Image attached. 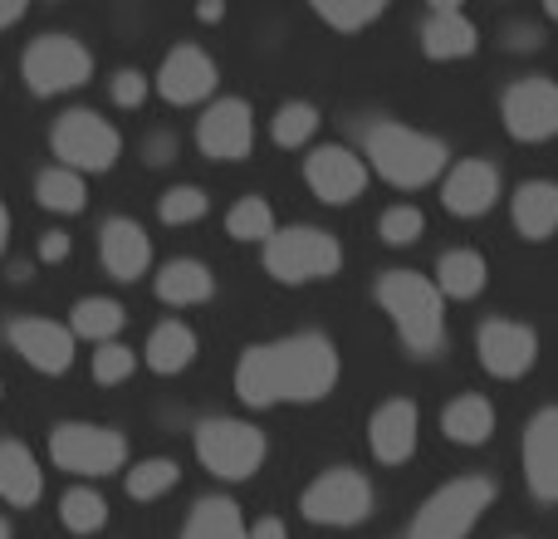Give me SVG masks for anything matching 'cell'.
Wrapping results in <instances>:
<instances>
[{
	"instance_id": "19",
	"label": "cell",
	"mask_w": 558,
	"mask_h": 539,
	"mask_svg": "<svg viewBox=\"0 0 558 539\" xmlns=\"http://www.w3.org/2000/svg\"><path fill=\"white\" fill-rule=\"evenodd\" d=\"M367 442H373V456L383 466H397L416 452V407L407 397H392L373 412L367 422Z\"/></svg>"
},
{
	"instance_id": "30",
	"label": "cell",
	"mask_w": 558,
	"mask_h": 539,
	"mask_svg": "<svg viewBox=\"0 0 558 539\" xmlns=\"http://www.w3.org/2000/svg\"><path fill=\"white\" fill-rule=\"evenodd\" d=\"M118 328H123V304H113V299H78L74 304V334L94 338L98 348L113 344Z\"/></svg>"
},
{
	"instance_id": "43",
	"label": "cell",
	"mask_w": 558,
	"mask_h": 539,
	"mask_svg": "<svg viewBox=\"0 0 558 539\" xmlns=\"http://www.w3.org/2000/svg\"><path fill=\"white\" fill-rule=\"evenodd\" d=\"M20 15H25V5H20V0H0V29H5V25H15Z\"/></svg>"
},
{
	"instance_id": "20",
	"label": "cell",
	"mask_w": 558,
	"mask_h": 539,
	"mask_svg": "<svg viewBox=\"0 0 558 539\" xmlns=\"http://www.w3.org/2000/svg\"><path fill=\"white\" fill-rule=\"evenodd\" d=\"M98 255H104L108 275L118 279H137L153 261V241H147V231L137 221H128V216H118V221L104 226V236H98Z\"/></svg>"
},
{
	"instance_id": "4",
	"label": "cell",
	"mask_w": 558,
	"mask_h": 539,
	"mask_svg": "<svg viewBox=\"0 0 558 539\" xmlns=\"http://www.w3.org/2000/svg\"><path fill=\"white\" fill-rule=\"evenodd\" d=\"M490 501H495V481H485V476H461V481L441 486V491L416 511L407 539H465L475 530V520L490 511Z\"/></svg>"
},
{
	"instance_id": "8",
	"label": "cell",
	"mask_w": 558,
	"mask_h": 539,
	"mask_svg": "<svg viewBox=\"0 0 558 539\" xmlns=\"http://www.w3.org/2000/svg\"><path fill=\"white\" fill-rule=\"evenodd\" d=\"M49 456L59 471L74 476H108L128 462V442L113 427H94V422H59L49 432Z\"/></svg>"
},
{
	"instance_id": "27",
	"label": "cell",
	"mask_w": 558,
	"mask_h": 539,
	"mask_svg": "<svg viewBox=\"0 0 558 539\" xmlns=\"http://www.w3.org/2000/svg\"><path fill=\"white\" fill-rule=\"evenodd\" d=\"M211 289H216V279L202 261H172L157 275V295L167 304H202V299H211Z\"/></svg>"
},
{
	"instance_id": "16",
	"label": "cell",
	"mask_w": 558,
	"mask_h": 539,
	"mask_svg": "<svg viewBox=\"0 0 558 539\" xmlns=\"http://www.w3.org/2000/svg\"><path fill=\"white\" fill-rule=\"evenodd\" d=\"M5 338L39 373H64V368L74 363V338H69V328L54 324V319H15V324L5 328Z\"/></svg>"
},
{
	"instance_id": "45",
	"label": "cell",
	"mask_w": 558,
	"mask_h": 539,
	"mask_svg": "<svg viewBox=\"0 0 558 539\" xmlns=\"http://www.w3.org/2000/svg\"><path fill=\"white\" fill-rule=\"evenodd\" d=\"M196 15H202V20H221L226 10H221V5H216V0H211V5H202V10H196Z\"/></svg>"
},
{
	"instance_id": "47",
	"label": "cell",
	"mask_w": 558,
	"mask_h": 539,
	"mask_svg": "<svg viewBox=\"0 0 558 539\" xmlns=\"http://www.w3.org/2000/svg\"><path fill=\"white\" fill-rule=\"evenodd\" d=\"M549 15H554V20H558V0H549Z\"/></svg>"
},
{
	"instance_id": "1",
	"label": "cell",
	"mask_w": 558,
	"mask_h": 539,
	"mask_svg": "<svg viewBox=\"0 0 558 539\" xmlns=\"http://www.w3.org/2000/svg\"><path fill=\"white\" fill-rule=\"evenodd\" d=\"M338 378V354L324 334H294L260 344L235 368V393L251 407H279V403H318L328 397Z\"/></svg>"
},
{
	"instance_id": "13",
	"label": "cell",
	"mask_w": 558,
	"mask_h": 539,
	"mask_svg": "<svg viewBox=\"0 0 558 539\" xmlns=\"http://www.w3.org/2000/svg\"><path fill=\"white\" fill-rule=\"evenodd\" d=\"M475 348H481L485 373H495V378H524L534 368V358H539V338H534V328L510 324V319H490V324H481Z\"/></svg>"
},
{
	"instance_id": "33",
	"label": "cell",
	"mask_w": 558,
	"mask_h": 539,
	"mask_svg": "<svg viewBox=\"0 0 558 539\" xmlns=\"http://www.w3.org/2000/svg\"><path fill=\"white\" fill-rule=\"evenodd\" d=\"M177 462L172 456H153V462H137L133 471H128V495L133 501H157V495H167L177 486Z\"/></svg>"
},
{
	"instance_id": "35",
	"label": "cell",
	"mask_w": 558,
	"mask_h": 539,
	"mask_svg": "<svg viewBox=\"0 0 558 539\" xmlns=\"http://www.w3.org/2000/svg\"><path fill=\"white\" fill-rule=\"evenodd\" d=\"M422 231H426V216L416 212V206H392V212H383V221H377V236H383L387 245H412Z\"/></svg>"
},
{
	"instance_id": "23",
	"label": "cell",
	"mask_w": 558,
	"mask_h": 539,
	"mask_svg": "<svg viewBox=\"0 0 558 539\" xmlns=\"http://www.w3.org/2000/svg\"><path fill=\"white\" fill-rule=\"evenodd\" d=\"M45 491V476H39L35 456L20 442H0V501L10 505H35Z\"/></svg>"
},
{
	"instance_id": "2",
	"label": "cell",
	"mask_w": 558,
	"mask_h": 539,
	"mask_svg": "<svg viewBox=\"0 0 558 539\" xmlns=\"http://www.w3.org/2000/svg\"><path fill=\"white\" fill-rule=\"evenodd\" d=\"M377 304L392 314L397 334L407 338L412 354H436L446 338V314H441V289L416 270H387L377 279Z\"/></svg>"
},
{
	"instance_id": "14",
	"label": "cell",
	"mask_w": 558,
	"mask_h": 539,
	"mask_svg": "<svg viewBox=\"0 0 558 539\" xmlns=\"http://www.w3.org/2000/svg\"><path fill=\"white\" fill-rule=\"evenodd\" d=\"M304 177H308V187H314L318 202H328V206L357 202V196H363V187H367L363 157L348 153V147H318V153L308 157Z\"/></svg>"
},
{
	"instance_id": "34",
	"label": "cell",
	"mask_w": 558,
	"mask_h": 539,
	"mask_svg": "<svg viewBox=\"0 0 558 539\" xmlns=\"http://www.w3.org/2000/svg\"><path fill=\"white\" fill-rule=\"evenodd\" d=\"M318 128V108L314 104H284L275 113V143L279 147H304Z\"/></svg>"
},
{
	"instance_id": "42",
	"label": "cell",
	"mask_w": 558,
	"mask_h": 539,
	"mask_svg": "<svg viewBox=\"0 0 558 539\" xmlns=\"http://www.w3.org/2000/svg\"><path fill=\"white\" fill-rule=\"evenodd\" d=\"M251 539H289V530H284L279 520H260V525L251 530Z\"/></svg>"
},
{
	"instance_id": "22",
	"label": "cell",
	"mask_w": 558,
	"mask_h": 539,
	"mask_svg": "<svg viewBox=\"0 0 558 539\" xmlns=\"http://www.w3.org/2000/svg\"><path fill=\"white\" fill-rule=\"evenodd\" d=\"M514 226L530 241H549L558 231V182H524L514 192Z\"/></svg>"
},
{
	"instance_id": "15",
	"label": "cell",
	"mask_w": 558,
	"mask_h": 539,
	"mask_svg": "<svg viewBox=\"0 0 558 539\" xmlns=\"http://www.w3.org/2000/svg\"><path fill=\"white\" fill-rule=\"evenodd\" d=\"M157 88H162L167 104L186 108V104H202V98L216 94V64L206 49L196 45H177L172 55L162 59V69H157Z\"/></svg>"
},
{
	"instance_id": "32",
	"label": "cell",
	"mask_w": 558,
	"mask_h": 539,
	"mask_svg": "<svg viewBox=\"0 0 558 539\" xmlns=\"http://www.w3.org/2000/svg\"><path fill=\"white\" fill-rule=\"evenodd\" d=\"M226 226H231L235 241H265V245L275 241V212H270L265 196H245V202H235Z\"/></svg>"
},
{
	"instance_id": "36",
	"label": "cell",
	"mask_w": 558,
	"mask_h": 539,
	"mask_svg": "<svg viewBox=\"0 0 558 539\" xmlns=\"http://www.w3.org/2000/svg\"><path fill=\"white\" fill-rule=\"evenodd\" d=\"M206 216V192L202 187H172L162 196V221L167 226H186V221H202Z\"/></svg>"
},
{
	"instance_id": "44",
	"label": "cell",
	"mask_w": 558,
	"mask_h": 539,
	"mask_svg": "<svg viewBox=\"0 0 558 539\" xmlns=\"http://www.w3.org/2000/svg\"><path fill=\"white\" fill-rule=\"evenodd\" d=\"M5 241H10V212L0 206V251H5Z\"/></svg>"
},
{
	"instance_id": "6",
	"label": "cell",
	"mask_w": 558,
	"mask_h": 539,
	"mask_svg": "<svg viewBox=\"0 0 558 539\" xmlns=\"http://www.w3.org/2000/svg\"><path fill=\"white\" fill-rule=\"evenodd\" d=\"M123 153V137L94 108H69L54 123V157L69 172H108Z\"/></svg>"
},
{
	"instance_id": "25",
	"label": "cell",
	"mask_w": 558,
	"mask_h": 539,
	"mask_svg": "<svg viewBox=\"0 0 558 539\" xmlns=\"http://www.w3.org/2000/svg\"><path fill=\"white\" fill-rule=\"evenodd\" d=\"M192 358H196V334L186 324L167 319V324L153 328V338H147V368L153 373H182Z\"/></svg>"
},
{
	"instance_id": "12",
	"label": "cell",
	"mask_w": 558,
	"mask_h": 539,
	"mask_svg": "<svg viewBox=\"0 0 558 539\" xmlns=\"http://www.w3.org/2000/svg\"><path fill=\"white\" fill-rule=\"evenodd\" d=\"M196 143H202V153L216 157V163H241L255 143L251 104H245V98H221V104H211L202 128H196Z\"/></svg>"
},
{
	"instance_id": "24",
	"label": "cell",
	"mask_w": 558,
	"mask_h": 539,
	"mask_svg": "<svg viewBox=\"0 0 558 539\" xmlns=\"http://www.w3.org/2000/svg\"><path fill=\"white\" fill-rule=\"evenodd\" d=\"M441 432L451 436V442H461V446H481V442H490V432H495V407L485 403V397H456L451 407L441 412Z\"/></svg>"
},
{
	"instance_id": "28",
	"label": "cell",
	"mask_w": 558,
	"mask_h": 539,
	"mask_svg": "<svg viewBox=\"0 0 558 539\" xmlns=\"http://www.w3.org/2000/svg\"><path fill=\"white\" fill-rule=\"evenodd\" d=\"M182 539H251V530H245L241 511H235L231 501H221V495H206V501L192 511V520H186Z\"/></svg>"
},
{
	"instance_id": "3",
	"label": "cell",
	"mask_w": 558,
	"mask_h": 539,
	"mask_svg": "<svg viewBox=\"0 0 558 539\" xmlns=\"http://www.w3.org/2000/svg\"><path fill=\"white\" fill-rule=\"evenodd\" d=\"M367 157L392 187H426L441 177L446 167V143L416 133L402 123H377L367 128Z\"/></svg>"
},
{
	"instance_id": "7",
	"label": "cell",
	"mask_w": 558,
	"mask_h": 539,
	"mask_svg": "<svg viewBox=\"0 0 558 539\" xmlns=\"http://www.w3.org/2000/svg\"><path fill=\"white\" fill-rule=\"evenodd\" d=\"M343 265V251L328 231L318 226H289V231H275V241L265 245V270L284 285H304V279H328Z\"/></svg>"
},
{
	"instance_id": "29",
	"label": "cell",
	"mask_w": 558,
	"mask_h": 539,
	"mask_svg": "<svg viewBox=\"0 0 558 539\" xmlns=\"http://www.w3.org/2000/svg\"><path fill=\"white\" fill-rule=\"evenodd\" d=\"M35 196L49 206V212H84L88 187H84V177L69 172V167H49V172H39Z\"/></svg>"
},
{
	"instance_id": "26",
	"label": "cell",
	"mask_w": 558,
	"mask_h": 539,
	"mask_svg": "<svg viewBox=\"0 0 558 539\" xmlns=\"http://www.w3.org/2000/svg\"><path fill=\"white\" fill-rule=\"evenodd\" d=\"M485 255L475 251H446L441 261H436V289L451 299H475L485 289Z\"/></svg>"
},
{
	"instance_id": "9",
	"label": "cell",
	"mask_w": 558,
	"mask_h": 539,
	"mask_svg": "<svg viewBox=\"0 0 558 539\" xmlns=\"http://www.w3.org/2000/svg\"><path fill=\"white\" fill-rule=\"evenodd\" d=\"M20 69H25L29 94L49 98V94H64V88L88 84L94 59H88V49L78 45V39H69V35H39L35 45L25 49Z\"/></svg>"
},
{
	"instance_id": "46",
	"label": "cell",
	"mask_w": 558,
	"mask_h": 539,
	"mask_svg": "<svg viewBox=\"0 0 558 539\" xmlns=\"http://www.w3.org/2000/svg\"><path fill=\"white\" fill-rule=\"evenodd\" d=\"M0 539H10V525L5 520H0Z\"/></svg>"
},
{
	"instance_id": "10",
	"label": "cell",
	"mask_w": 558,
	"mask_h": 539,
	"mask_svg": "<svg viewBox=\"0 0 558 539\" xmlns=\"http://www.w3.org/2000/svg\"><path fill=\"white\" fill-rule=\"evenodd\" d=\"M299 511H304V520H314V525H357V520H367V511H373V486H367V476H357V471H324L304 491Z\"/></svg>"
},
{
	"instance_id": "37",
	"label": "cell",
	"mask_w": 558,
	"mask_h": 539,
	"mask_svg": "<svg viewBox=\"0 0 558 539\" xmlns=\"http://www.w3.org/2000/svg\"><path fill=\"white\" fill-rule=\"evenodd\" d=\"M137 368V354L128 344H104L94 354V378L98 383H123V378H133Z\"/></svg>"
},
{
	"instance_id": "38",
	"label": "cell",
	"mask_w": 558,
	"mask_h": 539,
	"mask_svg": "<svg viewBox=\"0 0 558 539\" xmlns=\"http://www.w3.org/2000/svg\"><path fill=\"white\" fill-rule=\"evenodd\" d=\"M318 10V20H328L333 29H363V25H373V20H383V0H367V5H314Z\"/></svg>"
},
{
	"instance_id": "31",
	"label": "cell",
	"mask_w": 558,
	"mask_h": 539,
	"mask_svg": "<svg viewBox=\"0 0 558 539\" xmlns=\"http://www.w3.org/2000/svg\"><path fill=\"white\" fill-rule=\"evenodd\" d=\"M59 520H64V530H74V535H94V530H104L108 505H104L98 491L78 486V491H64V501H59Z\"/></svg>"
},
{
	"instance_id": "40",
	"label": "cell",
	"mask_w": 558,
	"mask_h": 539,
	"mask_svg": "<svg viewBox=\"0 0 558 539\" xmlns=\"http://www.w3.org/2000/svg\"><path fill=\"white\" fill-rule=\"evenodd\" d=\"M64 255H69V236L64 231H49L45 241H39V261H45V265L64 261Z\"/></svg>"
},
{
	"instance_id": "18",
	"label": "cell",
	"mask_w": 558,
	"mask_h": 539,
	"mask_svg": "<svg viewBox=\"0 0 558 539\" xmlns=\"http://www.w3.org/2000/svg\"><path fill=\"white\" fill-rule=\"evenodd\" d=\"M495 196H500V172L490 163H481V157L451 167V177L441 187V202L451 216H485L495 206Z\"/></svg>"
},
{
	"instance_id": "39",
	"label": "cell",
	"mask_w": 558,
	"mask_h": 539,
	"mask_svg": "<svg viewBox=\"0 0 558 539\" xmlns=\"http://www.w3.org/2000/svg\"><path fill=\"white\" fill-rule=\"evenodd\" d=\"M113 98H118L123 108H137V104L147 98V79L137 74V69H123V74L113 79Z\"/></svg>"
},
{
	"instance_id": "11",
	"label": "cell",
	"mask_w": 558,
	"mask_h": 539,
	"mask_svg": "<svg viewBox=\"0 0 558 539\" xmlns=\"http://www.w3.org/2000/svg\"><path fill=\"white\" fill-rule=\"evenodd\" d=\"M505 128L520 143H544L558 133V84L554 79H520L505 88Z\"/></svg>"
},
{
	"instance_id": "41",
	"label": "cell",
	"mask_w": 558,
	"mask_h": 539,
	"mask_svg": "<svg viewBox=\"0 0 558 539\" xmlns=\"http://www.w3.org/2000/svg\"><path fill=\"white\" fill-rule=\"evenodd\" d=\"M147 163H157V167H162V163H172V137H153V143H147Z\"/></svg>"
},
{
	"instance_id": "21",
	"label": "cell",
	"mask_w": 558,
	"mask_h": 539,
	"mask_svg": "<svg viewBox=\"0 0 558 539\" xmlns=\"http://www.w3.org/2000/svg\"><path fill=\"white\" fill-rule=\"evenodd\" d=\"M422 49L432 59H465L475 49V25L461 15V5L451 0H436L432 5V20L422 29Z\"/></svg>"
},
{
	"instance_id": "5",
	"label": "cell",
	"mask_w": 558,
	"mask_h": 539,
	"mask_svg": "<svg viewBox=\"0 0 558 539\" xmlns=\"http://www.w3.org/2000/svg\"><path fill=\"white\" fill-rule=\"evenodd\" d=\"M196 456L221 481H245L265 462V432L251 422H235V417H206L196 427Z\"/></svg>"
},
{
	"instance_id": "17",
	"label": "cell",
	"mask_w": 558,
	"mask_h": 539,
	"mask_svg": "<svg viewBox=\"0 0 558 539\" xmlns=\"http://www.w3.org/2000/svg\"><path fill=\"white\" fill-rule=\"evenodd\" d=\"M524 481L539 501H558V407H544L524 427Z\"/></svg>"
}]
</instances>
